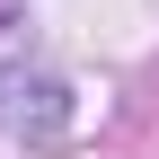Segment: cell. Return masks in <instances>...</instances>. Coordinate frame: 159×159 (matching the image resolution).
<instances>
[{
  "mask_svg": "<svg viewBox=\"0 0 159 159\" xmlns=\"http://www.w3.org/2000/svg\"><path fill=\"white\" fill-rule=\"evenodd\" d=\"M62 115H71L62 71H44L27 35L0 27V142H53V133H62Z\"/></svg>",
  "mask_w": 159,
  "mask_h": 159,
  "instance_id": "obj_1",
  "label": "cell"
}]
</instances>
